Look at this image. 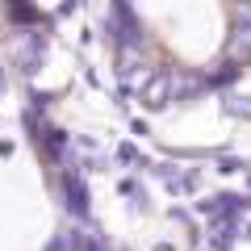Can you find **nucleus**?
Masks as SVG:
<instances>
[{
	"instance_id": "obj_1",
	"label": "nucleus",
	"mask_w": 251,
	"mask_h": 251,
	"mask_svg": "<svg viewBox=\"0 0 251 251\" xmlns=\"http://www.w3.org/2000/svg\"><path fill=\"white\" fill-rule=\"evenodd\" d=\"M234 54H251V21H239V29H234V42H230Z\"/></svg>"
},
{
	"instance_id": "obj_3",
	"label": "nucleus",
	"mask_w": 251,
	"mask_h": 251,
	"mask_svg": "<svg viewBox=\"0 0 251 251\" xmlns=\"http://www.w3.org/2000/svg\"><path fill=\"white\" fill-rule=\"evenodd\" d=\"M239 21H251V0H239Z\"/></svg>"
},
{
	"instance_id": "obj_2",
	"label": "nucleus",
	"mask_w": 251,
	"mask_h": 251,
	"mask_svg": "<svg viewBox=\"0 0 251 251\" xmlns=\"http://www.w3.org/2000/svg\"><path fill=\"white\" fill-rule=\"evenodd\" d=\"M46 251H72V239L63 234V239H54V243H50V247H46Z\"/></svg>"
}]
</instances>
